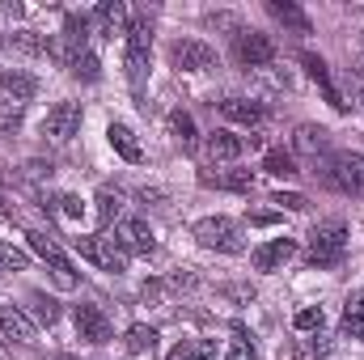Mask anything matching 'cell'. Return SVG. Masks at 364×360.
Returning <instances> with one entry per match:
<instances>
[{
	"instance_id": "obj_1",
	"label": "cell",
	"mask_w": 364,
	"mask_h": 360,
	"mask_svg": "<svg viewBox=\"0 0 364 360\" xmlns=\"http://www.w3.org/2000/svg\"><path fill=\"white\" fill-rule=\"evenodd\" d=\"M318 182L339 195H364V153H331L318 166Z\"/></svg>"
},
{
	"instance_id": "obj_2",
	"label": "cell",
	"mask_w": 364,
	"mask_h": 360,
	"mask_svg": "<svg viewBox=\"0 0 364 360\" xmlns=\"http://www.w3.org/2000/svg\"><path fill=\"white\" fill-rule=\"evenodd\" d=\"M343 255H348V225L343 221H322L309 229V250H305L309 268H339Z\"/></svg>"
},
{
	"instance_id": "obj_3",
	"label": "cell",
	"mask_w": 364,
	"mask_h": 360,
	"mask_svg": "<svg viewBox=\"0 0 364 360\" xmlns=\"http://www.w3.org/2000/svg\"><path fill=\"white\" fill-rule=\"evenodd\" d=\"M191 238L203 246V250H220V255H242L246 242H242V225L229 221V216H203L191 225Z\"/></svg>"
},
{
	"instance_id": "obj_4",
	"label": "cell",
	"mask_w": 364,
	"mask_h": 360,
	"mask_svg": "<svg viewBox=\"0 0 364 360\" xmlns=\"http://www.w3.org/2000/svg\"><path fill=\"white\" fill-rule=\"evenodd\" d=\"M149 60H153V21L149 17H136L127 26V77H132V85L144 81Z\"/></svg>"
},
{
	"instance_id": "obj_5",
	"label": "cell",
	"mask_w": 364,
	"mask_h": 360,
	"mask_svg": "<svg viewBox=\"0 0 364 360\" xmlns=\"http://www.w3.org/2000/svg\"><path fill=\"white\" fill-rule=\"evenodd\" d=\"M233 60L242 68H267L275 60V43L263 30H237L233 34Z\"/></svg>"
},
{
	"instance_id": "obj_6",
	"label": "cell",
	"mask_w": 364,
	"mask_h": 360,
	"mask_svg": "<svg viewBox=\"0 0 364 360\" xmlns=\"http://www.w3.org/2000/svg\"><path fill=\"white\" fill-rule=\"evenodd\" d=\"M106 233L119 242V250H123V255H153V250H157V242H153V229H149L140 216H119V221H114Z\"/></svg>"
},
{
	"instance_id": "obj_7",
	"label": "cell",
	"mask_w": 364,
	"mask_h": 360,
	"mask_svg": "<svg viewBox=\"0 0 364 360\" xmlns=\"http://www.w3.org/2000/svg\"><path fill=\"white\" fill-rule=\"evenodd\" d=\"M77 250H81V259H90L93 268H102V271H127V255L119 250V242L110 238V233H97V238H77L73 242Z\"/></svg>"
},
{
	"instance_id": "obj_8",
	"label": "cell",
	"mask_w": 364,
	"mask_h": 360,
	"mask_svg": "<svg viewBox=\"0 0 364 360\" xmlns=\"http://www.w3.org/2000/svg\"><path fill=\"white\" fill-rule=\"evenodd\" d=\"M26 242H30V250H34L47 268L55 271V284H60V288H77V271H73V263H68V255H64V250H60L47 233L30 229V233H26Z\"/></svg>"
},
{
	"instance_id": "obj_9",
	"label": "cell",
	"mask_w": 364,
	"mask_h": 360,
	"mask_svg": "<svg viewBox=\"0 0 364 360\" xmlns=\"http://www.w3.org/2000/svg\"><path fill=\"white\" fill-rule=\"evenodd\" d=\"M81 102H55L51 110H47V119H43V136L47 140H55V144H68L77 132H81Z\"/></svg>"
},
{
	"instance_id": "obj_10",
	"label": "cell",
	"mask_w": 364,
	"mask_h": 360,
	"mask_svg": "<svg viewBox=\"0 0 364 360\" xmlns=\"http://www.w3.org/2000/svg\"><path fill=\"white\" fill-rule=\"evenodd\" d=\"M170 64L178 73H208V68H216V51L199 38H178V43H170Z\"/></svg>"
},
{
	"instance_id": "obj_11",
	"label": "cell",
	"mask_w": 364,
	"mask_h": 360,
	"mask_svg": "<svg viewBox=\"0 0 364 360\" xmlns=\"http://www.w3.org/2000/svg\"><path fill=\"white\" fill-rule=\"evenodd\" d=\"M242 153H246V140L233 136L229 127H216V132H208V140H203V157L216 162V166H233Z\"/></svg>"
},
{
	"instance_id": "obj_12",
	"label": "cell",
	"mask_w": 364,
	"mask_h": 360,
	"mask_svg": "<svg viewBox=\"0 0 364 360\" xmlns=\"http://www.w3.org/2000/svg\"><path fill=\"white\" fill-rule=\"evenodd\" d=\"M216 110H220L229 123H242V127H263V123H267V106L255 102V97H225Z\"/></svg>"
},
{
	"instance_id": "obj_13",
	"label": "cell",
	"mask_w": 364,
	"mask_h": 360,
	"mask_svg": "<svg viewBox=\"0 0 364 360\" xmlns=\"http://www.w3.org/2000/svg\"><path fill=\"white\" fill-rule=\"evenodd\" d=\"M77 335L85 339V344H106L114 331H110V318L97 309V305H77Z\"/></svg>"
},
{
	"instance_id": "obj_14",
	"label": "cell",
	"mask_w": 364,
	"mask_h": 360,
	"mask_svg": "<svg viewBox=\"0 0 364 360\" xmlns=\"http://www.w3.org/2000/svg\"><path fill=\"white\" fill-rule=\"evenodd\" d=\"M0 331H4L13 344H34L38 322H34L26 309H17V305H0Z\"/></svg>"
},
{
	"instance_id": "obj_15",
	"label": "cell",
	"mask_w": 364,
	"mask_h": 360,
	"mask_svg": "<svg viewBox=\"0 0 364 360\" xmlns=\"http://www.w3.org/2000/svg\"><path fill=\"white\" fill-rule=\"evenodd\" d=\"M296 255V242L292 238H272V242H263V246H255V268L259 271H279L288 259Z\"/></svg>"
},
{
	"instance_id": "obj_16",
	"label": "cell",
	"mask_w": 364,
	"mask_h": 360,
	"mask_svg": "<svg viewBox=\"0 0 364 360\" xmlns=\"http://www.w3.org/2000/svg\"><path fill=\"white\" fill-rule=\"evenodd\" d=\"M292 149L305 153V157H331V132L318 127V123H301L296 136H292Z\"/></svg>"
},
{
	"instance_id": "obj_17",
	"label": "cell",
	"mask_w": 364,
	"mask_h": 360,
	"mask_svg": "<svg viewBox=\"0 0 364 360\" xmlns=\"http://www.w3.org/2000/svg\"><path fill=\"white\" fill-rule=\"evenodd\" d=\"M90 26H97V34H102V38H114V34H123V30H127V9H123L119 0H106V4H97V9H93Z\"/></svg>"
},
{
	"instance_id": "obj_18",
	"label": "cell",
	"mask_w": 364,
	"mask_h": 360,
	"mask_svg": "<svg viewBox=\"0 0 364 360\" xmlns=\"http://www.w3.org/2000/svg\"><path fill=\"white\" fill-rule=\"evenodd\" d=\"M106 140H110V149H114L123 162H132V166L144 162V149H140V140H136V132H132L127 123H110V127H106Z\"/></svg>"
},
{
	"instance_id": "obj_19",
	"label": "cell",
	"mask_w": 364,
	"mask_h": 360,
	"mask_svg": "<svg viewBox=\"0 0 364 360\" xmlns=\"http://www.w3.org/2000/svg\"><path fill=\"white\" fill-rule=\"evenodd\" d=\"M203 186H220V191H237V195H250L255 191V174L250 170H199Z\"/></svg>"
},
{
	"instance_id": "obj_20",
	"label": "cell",
	"mask_w": 364,
	"mask_h": 360,
	"mask_svg": "<svg viewBox=\"0 0 364 360\" xmlns=\"http://www.w3.org/2000/svg\"><path fill=\"white\" fill-rule=\"evenodd\" d=\"M301 64H305V73L322 85V93H326V102L335 106V110H348V102L339 97V90H335V81H331V73H326V60L322 55H314V51H301Z\"/></svg>"
},
{
	"instance_id": "obj_21",
	"label": "cell",
	"mask_w": 364,
	"mask_h": 360,
	"mask_svg": "<svg viewBox=\"0 0 364 360\" xmlns=\"http://www.w3.org/2000/svg\"><path fill=\"white\" fill-rule=\"evenodd\" d=\"M0 93L26 106V102L38 93V81H34L30 73H21V68H9V73H0Z\"/></svg>"
},
{
	"instance_id": "obj_22",
	"label": "cell",
	"mask_w": 364,
	"mask_h": 360,
	"mask_svg": "<svg viewBox=\"0 0 364 360\" xmlns=\"http://www.w3.org/2000/svg\"><path fill=\"white\" fill-rule=\"evenodd\" d=\"M267 13H272L279 26H288L292 34H314V21H309V17H305V9H296L292 0H272V4H267Z\"/></svg>"
},
{
	"instance_id": "obj_23",
	"label": "cell",
	"mask_w": 364,
	"mask_h": 360,
	"mask_svg": "<svg viewBox=\"0 0 364 360\" xmlns=\"http://www.w3.org/2000/svg\"><path fill=\"white\" fill-rule=\"evenodd\" d=\"M343 335L364 339V292H352L343 305Z\"/></svg>"
},
{
	"instance_id": "obj_24",
	"label": "cell",
	"mask_w": 364,
	"mask_h": 360,
	"mask_svg": "<svg viewBox=\"0 0 364 360\" xmlns=\"http://www.w3.org/2000/svg\"><path fill=\"white\" fill-rule=\"evenodd\" d=\"M263 170L275 174V179H296V174H301L296 162H292V153H284V149H267V153H263Z\"/></svg>"
},
{
	"instance_id": "obj_25",
	"label": "cell",
	"mask_w": 364,
	"mask_h": 360,
	"mask_svg": "<svg viewBox=\"0 0 364 360\" xmlns=\"http://www.w3.org/2000/svg\"><path fill=\"white\" fill-rule=\"evenodd\" d=\"M153 348H157V331H153V327H144V322L127 327V352H132V356H144V352H153Z\"/></svg>"
},
{
	"instance_id": "obj_26",
	"label": "cell",
	"mask_w": 364,
	"mask_h": 360,
	"mask_svg": "<svg viewBox=\"0 0 364 360\" xmlns=\"http://www.w3.org/2000/svg\"><path fill=\"white\" fill-rule=\"evenodd\" d=\"M21 119H26V106L0 93V132H4V136H13V132L21 127Z\"/></svg>"
},
{
	"instance_id": "obj_27",
	"label": "cell",
	"mask_w": 364,
	"mask_h": 360,
	"mask_svg": "<svg viewBox=\"0 0 364 360\" xmlns=\"http://www.w3.org/2000/svg\"><path fill=\"white\" fill-rule=\"evenodd\" d=\"M170 132H174V140H178L182 149H191L199 136H195V119L186 115V110H170Z\"/></svg>"
},
{
	"instance_id": "obj_28",
	"label": "cell",
	"mask_w": 364,
	"mask_h": 360,
	"mask_svg": "<svg viewBox=\"0 0 364 360\" xmlns=\"http://www.w3.org/2000/svg\"><path fill=\"white\" fill-rule=\"evenodd\" d=\"M13 47H17L21 55H47V38L34 34V30H17V34H13Z\"/></svg>"
},
{
	"instance_id": "obj_29",
	"label": "cell",
	"mask_w": 364,
	"mask_h": 360,
	"mask_svg": "<svg viewBox=\"0 0 364 360\" xmlns=\"http://www.w3.org/2000/svg\"><path fill=\"white\" fill-rule=\"evenodd\" d=\"M119 208H123V203H119L114 191H102V195H97V221H102V233L119 221Z\"/></svg>"
},
{
	"instance_id": "obj_30",
	"label": "cell",
	"mask_w": 364,
	"mask_h": 360,
	"mask_svg": "<svg viewBox=\"0 0 364 360\" xmlns=\"http://www.w3.org/2000/svg\"><path fill=\"white\" fill-rule=\"evenodd\" d=\"M322 322H326L322 305H309V309H301V314L292 318V327H296V331H322Z\"/></svg>"
},
{
	"instance_id": "obj_31",
	"label": "cell",
	"mask_w": 364,
	"mask_h": 360,
	"mask_svg": "<svg viewBox=\"0 0 364 360\" xmlns=\"http://www.w3.org/2000/svg\"><path fill=\"white\" fill-rule=\"evenodd\" d=\"M55 212H60L64 221H81V216H85V203H81L77 195H55Z\"/></svg>"
},
{
	"instance_id": "obj_32",
	"label": "cell",
	"mask_w": 364,
	"mask_h": 360,
	"mask_svg": "<svg viewBox=\"0 0 364 360\" xmlns=\"http://www.w3.org/2000/svg\"><path fill=\"white\" fill-rule=\"evenodd\" d=\"M30 301H34V318H38V322H47V327H51V322L60 318V305H55L51 297H43V292H34Z\"/></svg>"
},
{
	"instance_id": "obj_33",
	"label": "cell",
	"mask_w": 364,
	"mask_h": 360,
	"mask_svg": "<svg viewBox=\"0 0 364 360\" xmlns=\"http://www.w3.org/2000/svg\"><path fill=\"white\" fill-rule=\"evenodd\" d=\"M26 255L17 250V246H9V242H0V271H26Z\"/></svg>"
},
{
	"instance_id": "obj_34",
	"label": "cell",
	"mask_w": 364,
	"mask_h": 360,
	"mask_svg": "<svg viewBox=\"0 0 364 360\" xmlns=\"http://www.w3.org/2000/svg\"><path fill=\"white\" fill-rule=\"evenodd\" d=\"M272 203L288 208V212H305V208H309V199H305V195H296V191H279V195H272Z\"/></svg>"
},
{
	"instance_id": "obj_35",
	"label": "cell",
	"mask_w": 364,
	"mask_h": 360,
	"mask_svg": "<svg viewBox=\"0 0 364 360\" xmlns=\"http://www.w3.org/2000/svg\"><path fill=\"white\" fill-rule=\"evenodd\" d=\"M195 284H199V280H195V275H191V271H174V275H170V288H195Z\"/></svg>"
},
{
	"instance_id": "obj_36",
	"label": "cell",
	"mask_w": 364,
	"mask_h": 360,
	"mask_svg": "<svg viewBox=\"0 0 364 360\" xmlns=\"http://www.w3.org/2000/svg\"><path fill=\"white\" fill-rule=\"evenodd\" d=\"M166 360H195V344H178V348H174Z\"/></svg>"
},
{
	"instance_id": "obj_37",
	"label": "cell",
	"mask_w": 364,
	"mask_h": 360,
	"mask_svg": "<svg viewBox=\"0 0 364 360\" xmlns=\"http://www.w3.org/2000/svg\"><path fill=\"white\" fill-rule=\"evenodd\" d=\"M195 360H216V344H195Z\"/></svg>"
},
{
	"instance_id": "obj_38",
	"label": "cell",
	"mask_w": 364,
	"mask_h": 360,
	"mask_svg": "<svg viewBox=\"0 0 364 360\" xmlns=\"http://www.w3.org/2000/svg\"><path fill=\"white\" fill-rule=\"evenodd\" d=\"M309 348H314V356H326V352H331V339H326V335H314Z\"/></svg>"
},
{
	"instance_id": "obj_39",
	"label": "cell",
	"mask_w": 364,
	"mask_h": 360,
	"mask_svg": "<svg viewBox=\"0 0 364 360\" xmlns=\"http://www.w3.org/2000/svg\"><path fill=\"white\" fill-rule=\"evenodd\" d=\"M0 51H4V34H0Z\"/></svg>"
},
{
	"instance_id": "obj_40",
	"label": "cell",
	"mask_w": 364,
	"mask_h": 360,
	"mask_svg": "<svg viewBox=\"0 0 364 360\" xmlns=\"http://www.w3.org/2000/svg\"><path fill=\"white\" fill-rule=\"evenodd\" d=\"M60 360H73V356H60Z\"/></svg>"
},
{
	"instance_id": "obj_41",
	"label": "cell",
	"mask_w": 364,
	"mask_h": 360,
	"mask_svg": "<svg viewBox=\"0 0 364 360\" xmlns=\"http://www.w3.org/2000/svg\"><path fill=\"white\" fill-rule=\"evenodd\" d=\"M360 102H364V93H360Z\"/></svg>"
}]
</instances>
